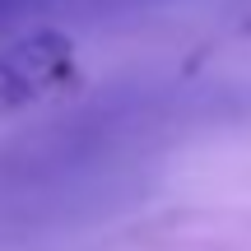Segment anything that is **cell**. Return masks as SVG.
<instances>
[{"instance_id":"cell-1","label":"cell","mask_w":251,"mask_h":251,"mask_svg":"<svg viewBox=\"0 0 251 251\" xmlns=\"http://www.w3.org/2000/svg\"><path fill=\"white\" fill-rule=\"evenodd\" d=\"M79 84V56L61 28H33L0 47V117H19Z\"/></svg>"},{"instance_id":"cell-2","label":"cell","mask_w":251,"mask_h":251,"mask_svg":"<svg viewBox=\"0 0 251 251\" xmlns=\"http://www.w3.org/2000/svg\"><path fill=\"white\" fill-rule=\"evenodd\" d=\"M61 5L65 0H0V37L42 19V14H51V9H61Z\"/></svg>"}]
</instances>
